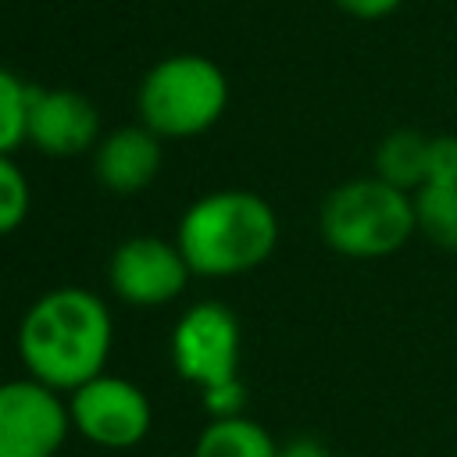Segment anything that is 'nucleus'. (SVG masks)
Here are the masks:
<instances>
[{
	"instance_id": "nucleus-6",
	"label": "nucleus",
	"mask_w": 457,
	"mask_h": 457,
	"mask_svg": "<svg viewBox=\"0 0 457 457\" xmlns=\"http://www.w3.org/2000/svg\"><path fill=\"white\" fill-rule=\"evenodd\" d=\"M68 418L82 439L111 453L139 446L154 425L150 396L136 382L107 371L68 393Z\"/></svg>"
},
{
	"instance_id": "nucleus-15",
	"label": "nucleus",
	"mask_w": 457,
	"mask_h": 457,
	"mask_svg": "<svg viewBox=\"0 0 457 457\" xmlns=\"http://www.w3.org/2000/svg\"><path fill=\"white\" fill-rule=\"evenodd\" d=\"M32 207V189L25 171L11 161V154H0V236H11L21 228Z\"/></svg>"
},
{
	"instance_id": "nucleus-4",
	"label": "nucleus",
	"mask_w": 457,
	"mask_h": 457,
	"mask_svg": "<svg viewBox=\"0 0 457 457\" xmlns=\"http://www.w3.org/2000/svg\"><path fill=\"white\" fill-rule=\"evenodd\" d=\"M143 125L161 139H189L207 132L228 107L225 71L200 54H175L157 61L136 96Z\"/></svg>"
},
{
	"instance_id": "nucleus-12",
	"label": "nucleus",
	"mask_w": 457,
	"mask_h": 457,
	"mask_svg": "<svg viewBox=\"0 0 457 457\" xmlns=\"http://www.w3.org/2000/svg\"><path fill=\"white\" fill-rule=\"evenodd\" d=\"M193 457H278V443L246 414L211 418L193 443Z\"/></svg>"
},
{
	"instance_id": "nucleus-17",
	"label": "nucleus",
	"mask_w": 457,
	"mask_h": 457,
	"mask_svg": "<svg viewBox=\"0 0 457 457\" xmlns=\"http://www.w3.org/2000/svg\"><path fill=\"white\" fill-rule=\"evenodd\" d=\"M200 400L211 418H236L246 407V386H243V378H228V382L200 389Z\"/></svg>"
},
{
	"instance_id": "nucleus-16",
	"label": "nucleus",
	"mask_w": 457,
	"mask_h": 457,
	"mask_svg": "<svg viewBox=\"0 0 457 457\" xmlns=\"http://www.w3.org/2000/svg\"><path fill=\"white\" fill-rule=\"evenodd\" d=\"M425 186H457V136H428V182Z\"/></svg>"
},
{
	"instance_id": "nucleus-1",
	"label": "nucleus",
	"mask_w": 457,
	"mask_h": 457,
	"mask_svg": "<svg viewBox=\"0 0 457 457\" xmlns=\"http://www.w3.org/2000/svg\"><path fill=\"white\" fill-rule=\"evenodd\" d=\"M14 343L29 378L71 393L107 371L114 321L96 293L57 286L21 314Z\"/></svg>"
},
{
	"instance_id": "nucleus-7",
	"label": "nucleus",
	"mask_w": 457,
	"mask_h": 457,
	"mask_svg": "<svg viewBox=\"0 0 457 457\" xmlns=\"http://www.w3.org/2000/svg\"><path fill=\"white\" fill-rule=\"evenodd\" d=\"M71 428L68 400L36 378L0 382V457H57Z\"/></svg>"
},
{
	"instance_id": "nucleus-3",
	"label": "nucleus",
	"mask_w": 457,
	"mask_h": 457,
	"mask_svg": "<svg viewBox=\"0 0 457 457\" xmlns=\"http://www.w3.org/2000/svg\"><path fill=\"white\" fill-rule=\"evenodd\" d=\"M321 239L346 261H382L411 243L418 232L414 193H403L378 175L339 182L318 211Z\"/></svg>"
},
{
	"instance_id": "nucleus-8",
	"label": "nucleus",
	"mask_w": 457,
	"mask_h": 457,
	"mask_svg": "<svg viewBox=\"0 0 457 457\" xmlns=\"http://www.w3.org/2000/svg\"><path fill=\"white\" fill-rule=\"evenodd\" d=\"M189 264L179 243L161 236H132L107 257V282L118 300L132 307H161L182 296L189 282Z\"/></svg>"
},
{
	"instance_id": "nucleus-9",
	"label": "nucleus",
	"mask_w": 457,
	"mask_h": 457,
	"mask_svg": "<svg viewBox=\"0 0 457 457\" xmlns=\"http://www.w3.org/2000/svg\"><path fill=\"white\" fill-rule=\"evenodd\" d=\"M100 136V114L89 96L75 89L29 86V125L25 139L46 157L86 154Z\"/></svg>"
},
{
	"instance_id": "nucleus-11",
	"label": "nucleus",
	"mask_w": 457,
	"mask_h": 457,
	"mask_svg": "<svg viewBox=\"0 0 457 457\" xmlns=\"http://www.w3.org/2000/svg\"><path fill=\"white\" fill-rule=\"evenodd\" d=\"M371 168V175H378L382 182L403 193H418L428 182V136L418 129H393L378 139Z\"/></svg>"
},
{
	"instance_id": "nucleus-18",
	"label": "nucleus",
	"mask_w": 457,
	"mask_h": 457,
	"mask_svg": "<svg viewBox=\"0 0 457 457\" xmlns=\"http://www.w3.org/2000/svg\"><path fill=\"white\" fill-rule=\"evenodd\" d=\"M343 14L350 18H361V21H378V18H389L403 0H332Z\"/></svg>"
},
{
	"instance_id": "nucleus-10",
	"label": "nucleus",
	"mask_w": 457,
	"mask_h": 457,
	"mask_svg": "<svg viewBox=\"0 0 457 457\" xmlns=\"http://www.w3.org/2000/svg\"><path fill=\"white\" fill-rule=\"evenodd\" d=\"M161 161H164L161 136H154L146 125H125V129L107 132L96 143L93 171L107 193L132 196V193H143L157 179Z\"/></svg>"
},
{
	"instance_id": "nucleus-19",
	"label": "nucleus",
	"mask_w": 457,
	"mask_h": 457,
	"mask_svg": "<svg viewBox=\"0 0 457 457\" xmlns=\"http://www.w3.org/2000/svg\"><path fill=\"white\" fill-rule=\"evenodd\" d=\"M278 457H332V453H328V446H325L321 439H314V436H296V439H289V443L278 446Z\"/></svg>"
},
{
	"instance_id": "nucleus-14",
	"label": "nucleus",
	"mask_w": 457,
	"mask_h": 457,
	"mask_svg": "<svg viewBox=\"0 0 457 457\" xmlns=\"http://www.w3.org/2000/svg\"><path fill=\"white\" fill-rule=\"evenodd\" d=\"M25 125H29V86L0 68V154H11L25 143Z\"/></svg>"
},
{
	"instance_id": "nucleus-2",
	"label": "nucleus",
	"mask_w": 457,
	"mask_h": 457,
	"mask_svg": "<svg viewBox=\"0 0 457 457\" xmlns=\"http://www.w3.org/2000/svg\"><path fill=\"white\" fill-rule=\"evenodd\" d=\"M175 243L193 275L228 278L261 268L278 246L275 207L250 189H214L196 196L175 228Z\"/></svg>"
},
{
	"instance_id": "nucleus-13",
	"label": "nucleus",
	"mask_w": 457,
	"mask_h": 457,
	"mask_svg": "<svg viewBox=\"0 0 457 457\" xmlns=\"http://www.w3.org/2000/svg\"><path fill=\"white\" fill-rule=\"evenodd\" d=\"M414 221L418 236L457 253V186H421L414 193Z\"/></svg>"
},
{
	"instance_id": "nucleus-5",
	"label": "nucleus",
	"mask_w": 457,
	"mask_h": 457,
	"mask_svg": "<svg viewBox=\"0 0 457 457\" xmlns=\"http://www.w3.org/2000/svg\"><path fill=\"white\" fill-rule=\"evenodd\" d=\"M239 350H243L239 318L221 300L193 303L175 321L168 339L171 368L196 389L239 378Z\"/></svg>"
}]
</instances>
